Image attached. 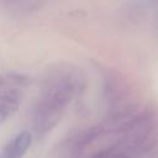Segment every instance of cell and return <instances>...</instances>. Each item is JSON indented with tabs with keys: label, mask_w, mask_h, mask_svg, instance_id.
Returning a JSON list of instances; mask_svg holds the SVG:
<instances>
[{
	"label": "cell",
	"mask_w": 158,
	"mask_h": 158,
	"mask_svg": "<svg viewBox=\"0 0 158 158\" xmlns=\"http://www.w3.org/2000/svg\"><path fill=\"white\" fill-rule=\"evenodd\" d=\"M31 135L27 131L19 133L4 148L0 158H22L31 144Z\"/></svg>",
	"instance_id": "1"
}]
</instances>
